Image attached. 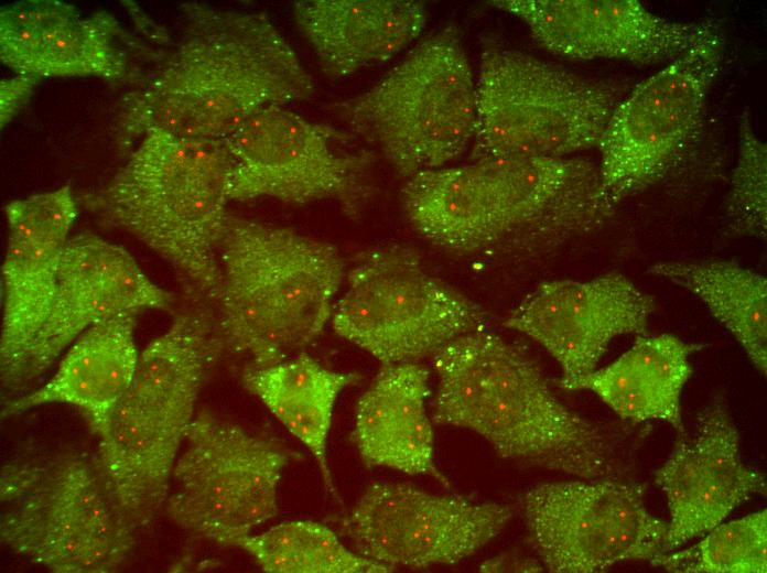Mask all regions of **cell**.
<instances>
[{
  "label": "cell",
  "mask_w": 767,
  "mask_h": 573,
  "mask_svg": "<svg viewBox=\"0 0 767 573\" xmlns=\"http://www.w3.org/2000/svg\"><path fill=\"white\" fill-rule=\"evenodd\" d=\"M430 372L419 363L381 366L359 397L352 440L367 467L425 475L449 486L434 461V434L426 413Z\"/></svg>",
  "instance_id": "obj_23"
},
{
  "label": "cell",
  "mask_w": 767,
  "mask_h": 573,
  "mask_svg": "<svg viewBox=\"0 0 767 573\" xmlns=\"http://www.w3.org/2000/svg\"><path fill=\"white\" fill-rule=\"evenodd\" d=\"M645 486L618 477L545 483L520 498L529 536L552 573H597L663 553L668 522L652 516Z\"/></svg>",
  "instance_id": "obj_14"
},
{
  "label": "cell",
  "mask_w": 767,
  "mask_h": 573,
  "mask_svg": "<svg viewBox=\"0 0 767 573\" xmlns=\"http://www.w3.org/2000/svg\"><path fill=\"white\" fill-rule=\"evenodd\" d=\"M223 347L208 312L177 314L139 355L130 386L97 433L101 466L138 528L165 502L207 369Z\"/></svg>",
  "instance_id": "obj_6"
},
{
  "label": "cell",
  "mask_w": 767,
  "mask_h": 573,
  "mask_svg": "<svg viewBox=\"0 0 767 573\" xmlns=\"http://www.w3.org/2000/svg\"><path fill=\"white\" fill-rule=\"evenodd\" d=\"M136 314L115 315L84 332L67 348L55 374L43 386L7 400L1 417L20 414L46 403H66L82 410L97 434L136 371L139 359L134 342Z\"/></svg>",
  "instance_id": "obj_24"
},
{
  "label": "cell",
  "mask_w": 767,
  "mask_h": 573,
  "mask_svg": "<svg viewBox=\"0 0 767 573\" xmlns=\"http://www.w3.org/2000/svg\"><path fill=\"white\" fill-rule=\"evenodd\" d=\"M552 54L573 60L669 63L693 46L710 20L671 21L637 0H495Z\"/></svg>",
  "instance_id": "obj_18"
},
{
  "label": "cell",
  "mask_w": 767,
  "mask_h": 573,
  "mask_svg": "<svg viewBox=\"0 0 767 573\" xmlns=\"http://www.w3.org/2000/svg\"><path fill=\"white\" fill-rule=\"evenodd\" d=\"M299 33L322 72L338 79L385 63L422 33L425 6L414 0H303L292 7Z\"/></svg>",
  "instance_id": "obj_22"
},
{
  "label": "cell",
  "mask_w": 767,
  "mask_h": 573,
  "mask_svg": "<svg viewBox=\"0 0 767 573\" xmlns=\"http://www.w3.org/2000/svg\"><path fill=\"white\" fill-rule=\"evenodd\" d=\"M181 11L177 42L122 100V147L152 129L224 140L260 111L314 95V79L267 13L199 2Z\"/></svg>",
  "instance_id": "obj_2"
},
{
  "label": "cell",
  "mask_w": 767,
  "mask_h": 573,
  "mask_svg": "<svg viewBox=\"0 0 767 573\" xmlns=\"http://www.w3.org/2000/svg\"><path fill=\"white\" fill-rule=\"evenodd\" d=\"M724 37L710 20L696 43L618 102L598 141L603 185L618 204L652 184L699 129Z\"/></svg>",
  "instance_id": "obj_13"
},
{
  "label": "cell",
  "mask_w": 767,
  "mask_h": 573,
  "mask_svg": "<svg viewBox=\"0 0 767 573\" xmlns=\"http://www.w3.org/2000/svg\"><path fill=\"white\" fill-rule=\"evenodd\" d=\"M701 348L672 334L638 335L615 361L562 389L594 392L623 420H660L683 431L681 396L693 371L690 356Z\"/></svg>",
  "instance_id": "obj_25"
},
{
  "label": "cell",
  "mask_w": 767,
  "mask_h": 573,
  "mask_svg": "<svg viewBox=\"0 0 767 573\" xmlns=\"http://www.w3.org/2000/svg\"><path fill=\"white\" fill-rule=\"evenodd\" d=\"M228 547L249 553L269 573H388L382 564L346 548L328 527L311 520L281 522L260 534H246Z\"/></svg>",
  "instance_id": "obj_28"
},
{
  "label": "cell",
  "mask_w": 767,
  "mask_h": 573,
  "mask_svg": "<svg viewBox=\"0 0 767 573\" xmlns=\"http://www.w3.org/2000/svg\"><path fill=\"white\" fill-rule=\"evenodd\" d=\"M331 321L341 337L387 366L432 357L451 340L486 328L488 315L429 273L415 249L389 245L359 256Z\"/></svg>",
  "instance_id": "obj_10"
},
{
  "label": "cell",
  "mask_w": 767,
  "mask_h": 573,
  "mask_svg": "<svg viewBox=\"0 0 767 573\" xmlns=\"http://www.w3.org/2000/svg\"><path fill=\"white\" fill-rule=\"evenodd\" d=\"M738 150L725 202L728 233L764 239L767 230V147L744 109L737 122Z\"/></svg>",
  "instance_id": "obj_30"
},
{
  "label": "cell",
  "mask_w": 767,
  "mask_h": 573,
  "mask_svg": "<svg viewBox=\"0 0 767 573\" xmlns=\"http://www.w3.org/2000/svg\"><path fill=\"white\" fill-rule=\"evenodd\" d=\"M541 562L534 559L498 555L485 561L480 566L482 572H541Z\"/></svg>",
  "instance_id": "obj_32"
},
{
  "label": "cell",
  "mask_w": 767,
  "mask_h": 573,
  "mask_svg": "<svg viewBox=\"0 0 767 573\" xmlns=\"http://www.w3.org/2000/svg\"><path fill=\"white\" fill-rule=\"evenodd\" d=\"M695 545L659 554L650 564L670 572H767L766 509L720 523Z\"/></svg>",
  "instance_id": "obj_29"
},
{
  "label": "cell",
  "mask_w": 767,
  "mask_h": 573,
  "mask_svg": "<svg viewBox=\"0 0 767 573\" xmlns=\"http://www.w3.org/2000/svg\"><path fill=\"white\" fill-rule=\"evenodd\" d=\"M432 360L434 424L469 430L525 466L580 479L618 477L617 444L564 406L520 347L486 327L451 340Z\"/></svg>",
  "instance_id": "obj_3"
},
{
  "label": "cell",
  "mask_w": 767,
  "mask_h": 573,
  "mask_svg": "<svg viewBox=\"0 0 767 573\" xmlns=\"http://www.w3.org/2000/svg\"><path fill=\"white\" fill-rule=\"evenodd\" d=\"M173 296L155 284L121 246L95 234L68 238L48 313L13 371L1 381L19 397L40 379L76 338L115 315L171 310Z\"/></svg>",
  "instance_id": "obj_16"
},
{
  "label": "cell",
  "mask_w": 767,
  "mask_h": 573,
  "mask_svg": "<svg viewBox=\"0 0 767 573\" xmlns=\"http://www.w3.org/2000/svg\"><path fill=\"white\" fill-rule=\"evenodd\" d=\"M648 272L694 294L766 375L767 280L763 274L725 260L662 261Z\"/></svg>",
  "instance_id": "obj_27"
},
{
  "label": "cell",
  "mask_w": 767,
  "mask_h": 573,
  "mask_svg": "<svg viewBox=\"0 0 767 573\" xmlns=\"http://www.w3.org/2000/svg\"><path fill=\"white\" fill-rule=\"evenodd\" d=\"M401 205L411 228L451 255L529 259L599 229L617 203L598 163L581 156L505 158L419 172Z\"/></svg>",
  "instance_id": "obj_1"
},
{
  "label": "cell",
  "mask_w": 767,
  "mask_h": 573,
  "mask_svg": "<svg viewBox=\"0 0 767 573\" xmlns=\"http://www.w3.org/2000/svg\"><path fill=\"white\" fill-rule=\"evenodd\" d=\"M0 538L55 573H110L128 560L138 527L97 455L31 447L0 472Z\"/></svg>",
  "instance_id": "obj_7"
},
{
  "label": "cell",
  "mask_w": 767,
  "mask_h": 573,
  "mask_svg": "<svg viewBox=\"0 0 767 573\" xmlns=\"http://www.w3.org/2000/svg\"><path fill=\"white\" fill-rule=\"evenodd\" d=\"M354 137L287 106L260 111L224 139L233 160L230 199L300 205L330 198L358 217L370 197L375 153L354 149Z\"/></svg>",
  "instance_id": "obj_11"
},
{
  "label": "cell",
  "mask_w": 767,
  "mask_h": 573,
  "mask_svg": "<svg viewBox=\"0 0 767 573\" xmlns=\"http://www.w3.org/2000/svg\"><path fill=\"white\" fill-rule=\"evenodd\" d=\"M1 267L0 377L13 371L52 305L64 247L77 216L68 186L10 202Z\"/></svg>",
  "instance_id": "obj_20"
},
{
  "label": "cell",
  "mask_w": 767,
  "mask_h": 573,
  "mask_svg": "<svg viewBox=\"0 0 767 573\" xmlns=\"http://www.w3.org/2000/svg\"><path fill=\"white\" fill-rule=\"evenodd\" d=\"M40 79L26 75L2 79L0 85L1 127L7 125L19 109L28 101Z\"/></svg>",
  "instance_id": "obj_31"
},
{
  "label": "cell",
  "mask_w": 767,
  "mask_h": 573,
  "mask_svg": "<svg viewBox=\"0 0 767 573\" xmlns=\"http://www.w3.org/2000/svg\"><path fill=\"white\" fill-rule=\"evenodd\" d=\"M119 33L117 20L108 13L83 15L74 6L55 0L21 1L1 8L0 58L17 74L39 79L115 80L127 68Z\"/></svg>",
  "instance_id": "obj_21"
},
{
  "label": "cell",
  "mask_w": 767,
  "mask_h": 573,
  "mask_svg": "<svg viewBox=\"0 0 767 573\" xmlns=\"http://www.w3.org/2000/svg\"><path fill=\"white\" fill-rule=\"evenodd\" d=\"M233 160L224 140L144 133L104 186L80 196L101 223L133 235L190 285L217 301L218 246L230 201Z\"/></svg>",
  "instance_id": "obj_4"
},
{
  "label": "cell",
  "mask_w": 767,
  "mask_h": 573,
  "mask_svg": "<svg viewBox=\"0 0 767 573\" xmlns=\"http://www.w3.org/2000/svg\"><path fill=\"white\" fill-rule=\"evenodd\" d=\"M514 513L511 505L376 483L341 526L359 554L392 569H423L471 556L497 537Z\"/></svg>",
  "instance_id": "obj_15"
},
{
  "label": "cell",
  "mask_w": 767,
  "mask_h": 573,
  "mask_svg": "<svg viewBox=\"0 0 767 573\" xmlns=\"http://www.w3.org/2000/svg\"><path fill=\"white\" fill-rule=\"evenodd\" d=\"M163 505L181 529L228 545L278 515L288 453L207 411L195 415Z\"/></svg>",
  "instance_id": "obj_12"
},
{
  "label": "cell",
  "mask_w": 767,
  "mask_h": 573,
  "mask_svg": "<svg viewBox=\"0 0 767 573\" xmlns=\"http://www.w3.org/2000/svg\"><path fill=\"white\" fill-rule=\"evenodd\" d=\"M218 258L217 332L224 346L248 355L253 367L288 359L331 320L345 271L334 245L228 215Z\"/></svg>",
  "instance_id": "obj_5"
},
{
  "label": "cell",
  "mask_w": 767,
  "mask_h": 573,
  "mask_svg": "<svg viewBox=\"0 0 767 573\" xmlns=\"http://www.w3.org/2000/svg\"><path fill=\"white\" fill-rule=\"evenodd\" d=\"M653 480L670 513L663 553L704 536L741 504L766 494L765 476L741 458L739 434L721 396L700 412L694 436L676 444Z\"/></svg>",
  "instance_id": "obj_19"
},
{
  "label": "cell",
  "mask_w": 767,
  "mask_h": 573,
  "mask_svg": "<svg viewBox=\"0 0 767 573\" xmlns=\"http://www.w3.org/2000/svg\"><path fill=\"white\" fill-rule=\"evenodd\" d=\"M404 179L449 166L474 141L477 86L457 29L424 37L369 89L333 105Z\"/></svg>",
  "instance_id": "obj_8"
},
{
  "label": "cell",
  "mask_w": 767,
  "mask_h": 573,
  "mask_svg": "<svg viewBox=\"0 0 767 573\" xmlns=\"http://www.w3.org/2000/svg\"><path fill=\"white\" fill-rule=\"evenodd\" d=\"M655 298L619 272L538 284L504 325L540 344L559 364L562 388L596 369L619 335L646 334Z\"/></svg>",
  "instance_id": "obj_17"
},
{
  "label": "cell",
  "mask_w": 767,
  "mask_h": 573,
  "mask_svg": "<svg viewBox=\"0 0 767 573\" xmlns=\"http://www.w3.org/2000/svg\"><path fill=\"white\" fill-rule=\"evenodd\" d=\"M360 379L358 374L325 368L305 353L244 371L242 382L317 462L326 488L337 497L327 464V437L338 394Z\"/></svg>",
  "instance_id": "obj_26"
},
{
  "label": "cell",
  "mask_w": 767,
  "mask_h": 573,
  "mask_svg": "<svg viewBox=\"0 0 767 573\" xmlns=\"http://www.w3.org/2000/svg\"><path fill=\"white\" fill-rule=\"evenodd\" d=\"M469 161L565 158L597 147L627 93L529 53L487 42L479 62Z\"/></svg>",
  "instance_id": "obj_9"
}]
</instances>
